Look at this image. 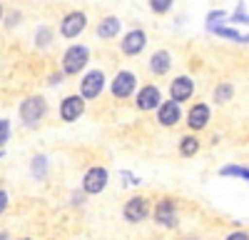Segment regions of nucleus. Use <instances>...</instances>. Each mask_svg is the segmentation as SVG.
Instances as JSON below:
<instances>
[{"label":"nucleus","mask_w":249,"mask_h":240,"mask_svg":"<svg viewBox=\"0 0 249 240\" xmlns=\"http://www.w3.org/2000/svg\"><path fill=\"white\" fill-rule=\"evenodd\" d=\"M207 30H212V33H217V35H222V38H230V40H234V43H242V35H239L234 28H227V25H222V23H210V25H207Z\"/></svg>","instance_id":"obj_19"},{"label":"nucleus","mask_w":249,"mask_h":240,"mask_svg":"<svg viewBox=\"0 0 249 240\" xmlns=\"http://www.w3.org/2000/svg\"><path fill=\"white\" fill-rule=\"evenodd\" d=\"M147 5L155 15H167L175 5V0H147Z\"/></svg>","instance_id":"obj_22"},{"label":"nucleus","mask_w":249,"mask_h":240,"mask_svg":"<svg viewBox=\"0 0 249 240\" xmlns=\"http://www.w3.org/2000/svg\"><path fill=\"white\" fill-rule=\"evenodd\" d=\"M150 213H152V205H150V198H144V195L130 198L127 203H124V208H122V218L127 220V223H132V225L147 220Z\"/></svg>","instance_id":"obj_3"},{"label":"nucleus","mask_w":249,"mask_h":240,"mask_svg":"<svg viewBox=\"0 0 249 240\" xmlns=\"http://www.w3.org/2000/svg\"><path fill=\"white\" fill-rule=\"evenodd\" d=\"M102 90H105V73L102 70H90L80 80V95L85 100H95Z\"/></svg>","instance_id":"obj_9"},{"label":"nucleus","mask_w":249,"mask_h":240,"mask_svg":"<svg viewBox=\"0 0 249 240\" xmlns=\"http://www.w3.org/2000/svg\"><path fill=\"white\" fill-rule=\"evenodd\" d=\"M85 103H88V100L82 95L62 98V103H60V120H62V123H75V120L85 113Z\"/></svg>","instance_id":"obj_10"},{"label":"nucleus","mask_w":249,"mask_h":240,"mask_svg":"<svg viewBox=\"0 0 249 240\" xmlns=\"http://www.w3.org/2000/svg\"><path fill=\"white\" fill-rule=\"evenodd\" d=\"M45 168H48V160H45V155H35V160H33L35 178H43V175H45Z\"/></svg>","instance_id":"obj_23"},{"label":"nucleus","mask_w":249,"mask_h":240,"mask_svg":"<svg viewBox=\"0 0 249 240\" xmlns=\"http://www.w3.org/2000/svg\"><path fill=\"white\" fill-rule=\"evenodd\" d=\"M53 28L50 25H40L37 30H35V48H40V50H43V48H50L53 45Z\"/></svg>","instance_id":"obj_18"},{"label":"nucleus","mask_w":249,"mask_h":240,"mask_svg":"<svg viewBox=\"0 0 249 240\" xmlns=\"http://www.w3.org/2000/svg\"><path fill=\"white\" fill-rule=\"evenodd\" d=\"M0 158H3V148H0Z\"/></svg>","instance_id":"obj_32"},{"label":"nucleus","mask_w":249,"mask_h":240,"mask_svg":"<svg viewBox=\"0 0 249 240\" xmlns=\"http://www.w3.org/2000/svg\"><path fill=\"white\" fill-rule=\"evenodd\" d=\"M247 238H249V233H247V230H237V233H232V235H230V240H247Z\"/></svg>","instance_id":"obj_29"},{"label":"nucleus","mask_w":249,"mask_h":240,"mask_svg":"<svg viewBox=\"0 0 249 240\" xmlns=\"http://www.w3.org/2000/svg\"><path fill=\"white\" fill-rule=\"evenodd\" d=\"M8 203H10V200H8V193H5V190H0V213H5Z\"/></svg>","instance_id":"obj_27"},{"label":"nucleus","mask_w":249,"mask_h":240,"mask_svg":"<svg viewBox=\"0 0 249 240\" xmlns=\"http://www.w3.org/2000/svg\"><path fill=\"white\" fill-rule=\"evenodd\" d=\"M137 90V75L132 70H120L115 78H112V85H110V93L117 98V100H124L130 98L132 93Z\"/></svg>","instance_id":"obj_7"},{"label":"nucleus","mask_w":249,"mask_h":240,"mask_svg":"<svg viewBox=\"0 0 249 240\" xmlns=\"http://www.w3.org/2000/svg\"><path fill=\"white\" fill-rule=\"evenodd\" d=\"M170 68H172V53L170 50H157L152 58H150V70L155 73V75H167L170 73Z\"/></svg>","instance_id":"obj_16"},{"label":"nucleus","mask_w":249,"mask_h":240,"mask_svg":"<svg viewBox=\"0 0 249 240\" xmlns=\"http://www.w3.org/2000/svg\"><path fill=\"white\" fill-rule=\"evenodd\" d=\"M179 118H182V108L177 100H162V103L157 105V123L162 128H175L179 123Z\"/></svg>","instance_id":"obj_11"},{"label":"nucleus","mask_w":249,"mask_h":240,"mask_svg":"<svg viewBox=\"0 0 249 240\" xmlns=\"http://www.w3.org/2000/svg\"><path fill=\"white\" fill-rule=\"evenodd\" d=\"M3 18H5V8H3V5H0V20H3Z\"/></svg>","instance_id":"obj_31"},{"label":"nucleus","mask_w":249,"mask_h":240,"mask_svg":"<svg viewBox=\"0 0 249 240\" xmlns=\"http://www.w3.org/2000/svg\"><path fill=\"white\" fill-rule=\"evenodd\" d=\"M247 23H249V15H247Z\"/></svg>","instance_id":"obj_33"},{"label":"nucleus","mask_w":249,"mask_h":240,"mask_svg":"<svg viewBox=\"0 0 249 240\" xmlns=\"http://www.w3.org/2000/svg\"><path fill=\"white\" fill-rule=\"evenodd\" d=\"M8 138H10V120L8 118H0V148H5Z\"/></svg>","instance_id":"obj_24"},{"label":"nucleus","mask_w":249,"mask_h":240,"mask_svg":"<svg viewBox=\"0 0 249 240\" xmlns=\"http://www.w3.org/2000/svg\"><path fill=\"white\" fill-rule=\"evenodd\" d=\"M232 98H234V85L232 83H219L214 88V100L217 103H230Z\"/></svg>","instance_id":"obj_20"},{"label":"nucleus","mask_w":249,"mask_h":240,"mask_svg":"<svg viewBox=\"0 0 249 240\" xmlns=\"http://www.w3.org/2000/svg\"><path fill=\"white\" fill-rule=\"evenodd\" d=\"M18 20H20V13H10V20H8V25H18Z\"/></svg>","instance_id":"obj_30"},{"label":"nucleus","mask_w":249,"mask_h":240,"mask_svg":"<svg viewBox=\"0 0 249 240\" xmlns=\"http://www.w3.org/2000/svg\"><path fill=\"white\" fill-rule=\"evenodd\" d=\"M144 45H147V33L140 30V28H132L124 33V38L120 40V50L122 55H127V58H135L144 50Z\"/></svg>","instance_id":"obj_8"},{"label":"nucleus","mask_w":249,"mask_h":240,"mask_svg":"<svg viewBox=\"0 0 249 240\" xmlns=\"http://www.w3.org/2000/svg\"><path fill=\"white\" fill-rule=\"evenodd\" d=\"M122 30V23H120V18L117 15H107V18H102L100 20V25H97V38L100 40H115Z\"/></svg>","instance_id":"obj_15"},{"label":"nucleus","mask_w":249,"mask_h":240,"mask_svg":"<svg viewBox=\"0 0 249 240\" xmlns=\"http://www.w3.org/2000/svg\"><path fill=\"white\" fill-rule=\"evenodd\" d=\"M210 118H212V110L207 103H195L190 110H187V125L190 130H204L210 125Z\"/></svg>","instance_id":"obj_14"},{"label":"nucleus","mask_w":249,"mask_h":240,"mask_svg":"<svg viewBox=\"0 0 249 240\" xmlns=\"http://www.w3.org/2000/svg\"><path fill=\"white\" fill-rule=\"evenodd\" d=\"M62 78H65V73H62V70H60V73H53V75H50V80H48V83H50V85H57V83H60Z\"/></svg>","instance_id":"obj_28"},{"label":"nucleus","mask_w":249,"mask_h":240,"mask_svg":"<svg viewBox=\"0 0 249 240\" xmlns=\"http://www.w3.org/2000/svg\"><path fill=\"white\" fill-rule=\"evenodd\" d=\"M195 95V80L190 75H177L172 78V83H170V98L177 100V103H187Z\"/></svg>","instance_id":"obj_13"},{"label":"nucleus","mask_w":249,"mask_h":240,"mask_svg":"<svg viewBox=\"0 0 249 240\" xmlns=\"http://www.w3.org/2000/svg\"><path fill=\"white\" fill-rule=\"evenodd\" d=\"M219 175L222 178L237 175V178H242V180H247V183H249V168H242V165H224V168H219Z\"/></svg>","instance_id":"obj_21"},{"label":"nucleus","mask_w":249,"mask_h":240,"mask_svg":"<svg viewBox=\"0 0 249 240\" xmlns=\"http://www.w3.org/2000/svg\"><path fill=\"white\" fill-rule=\"evenodd\" d=\"M179 153H182L184 158H195V155L199 153V138L184 135V138L179 140Z\"/></svg>","instance_id":"obj_17"},{"label":"nucleus","mask_w":249,"mask_h":240,"mask_svg":"<svg viewBox=\"0 0 249 240\" xmlns=\"http://www.w3.org/2000/svg\"><path fill=\"white\" fill-rule=\"evenodd\" d=\"M150 215L160 228H177V208L172 198H162Z\"/></svg>","instance_id":"obj_6"},{"label":"nucleus","mask_w":249,"mask_h":240,"mask_svg":"<svg viewBox=\"0 0 249 240\" xmlns=\"http://www.w3.org/2000/svg\"><path fill=\"white\" fill-rule=\"evenodd\" d=\"M18 113H20V120H23L28 128H35L40 120L48 115V100L43 95H30L20 103Z\"/></svg>","instance_id":"obj_2"},{"label":"nucleus","mask_w":249,"mask_h":240,"mask_svg":"<svg viewBox=\"0 0 249 240\" xmlns=\"http://www.w3.org/2000/svg\"><path fill=\"white\" fill-rule=\"evenodd\" d=\"M227 18H230V15H227L224 10H212L210 15H207V25H210V23H222V20H227Z\"/></svg>","instance_id":"obj_26"},{"label":"nucleus","mask_w":249,"mask_h":240,"mask_svg":"<svg viewBox=\"0 0 249 240\" xmlns=\"http://www.w3.org/2000/svg\"><path fill=\"white\" fill-rule=\"evenodd\" d=\"M107 180H110L107 168H102V165H92L90 170H85V178H82V193H88V195H97V193L105 190Z\"/></svg>","instance_id":"obj_4"},{"label":"nucleus","mask_w":249,"mask_h":240,"mask_svg":"<svg viewBox=\"0 0 249 240\" xmlns=\"http://www.w3.org/2000/svg\"><path fill=\"white\" fill-rule=\"evenodd\" d=\"M230 20H232V23H247V10H244V3H239V5H237V10H234V15H230Z\"/></svg>","instance_id":"obj_25"},{"label":"nucleus","mask_w":249,"mask_h":240,"mask_svg":"<svg viewBox=\"0 0 249 240\" xmlns=\"http://www.w3.org/2000/svg\"><path fill=\"white\" fill-rule=\"evenodd\" d=\"M85 28H88V15L80 13V10H72L68 15H62V20H60V35L65 40H75Z\"/></svg>","instance_id":"obj_5"},{"label":"nucleus","mask_w":249,"mask_h":240,"mask_svg":"<svg viewBox=\"0 0 249 240\" xmlns=\"http://www.w3.org/2000/svg\"><path fill=\"white\" fill-rule=\"evenodd\" d=\"M88 60H90V48L88 45H70L65 53H62V60H60V70L65 73V75H77L85 70L88 65Z\"/></svg>","instance_id":"obj_1"},{"label":"nucleus","mask_w":249,"mask_h":240,"mask_svg":"<svg viewBox=\"0 0 249 240\" xmlns=\"http://www.w3.org/2000/svg\"><path fill=\"white\" fill-rule=\"evenodd\" d=\"M160 103H162V93H160L157 85H142V88L137 90V98H135L137 110L150 113V110H157Z\"/></svg>","instance_id":"obj_12"}]
</instances>
